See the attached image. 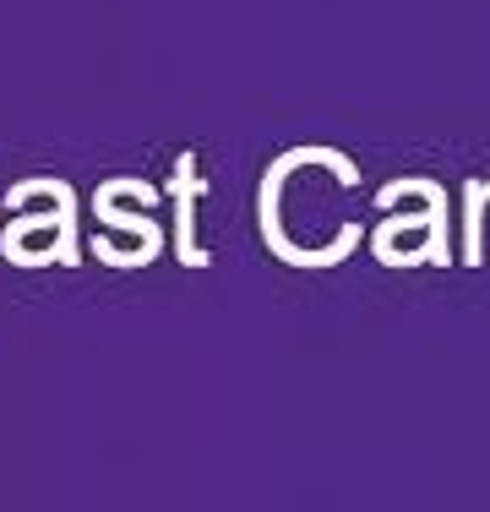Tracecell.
Returning a JSON list of instances; mask_svg holds the SVG:
<instances>
[{
  "mask_svg": "<svg viewBox=\"0 0 490 512\" xmlns=\"http://www.w3.org/2000/svg\"><path fill=\"white\" fill-rule=\"evenodd\" d=\"M202 191V180H196V153H180L175 158V251L186 267H207V251H196V235H191V197Z\"/></svg>",
  "mask_w": 490,
  "mask_h": 512,
  "instance_id": "6da1fadb",
  "label": "cell"
},
{
  "mask_svg": "<svg viewBox=\"0 0 490 512\" xmlns=\"http://www.w3.org/2000/svg\"><path fill=\"white\" fill-rule=\"evenodd\" d=\"M463 202H469V229H463V262H480V229H485V191H480V180H469Z\"/></svg>",
  "mask_w": 490,
  "mask_h": 512,
  "instance_id": "3957f363",
  "label": "cell"
},
{
  "mask_svg": "<svg viewBox=\"0 0 490 512\" xmlns=\"http://www.w3.org/2000/svg\"><path fill=\"white\" fill-rule=\"evenodd\" d=\"M93 213L104 218L109 229H131V235L142 240L147 262H153V256H158V224H153V218H137V213H126V207H115V202L104 197V191H98V197H93Z\"/></svg>",
  "mask_w": 490,
  "mask_h": 512,
  "instance_id": "7a4b0ae2",
  "label": "cell"
}]
</instances>
